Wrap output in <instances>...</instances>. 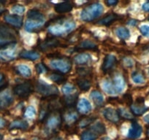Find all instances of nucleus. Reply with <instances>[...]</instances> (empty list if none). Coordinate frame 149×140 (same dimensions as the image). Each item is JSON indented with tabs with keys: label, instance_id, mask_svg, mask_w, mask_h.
I'll use <instances>...</instances> for the list:
<instances>
[{
	"label": "nucleus",
	"instance_id": "nucleus-1",
	"mask_svg": "<svg viewBox=\"0 0 149 140\" xmlns=\"http://www.w3.org/2000/svg\"><path fill=\"white\" fill-rule=\"evenodd\" d=\"M27 20L24 25V28L29 32H32L40 29L45 24V15L39 10L33 8L29 10L26 14Z\"/></svg>",
	"mask_w": 149,
	"mask_h": 140
},
{
	"label": "nucleus",
	"instance_id": "nucleus-2",
	"mask_svg": "<svg viewBox=\"0 0 149 140\" xmlns=\"http://www.w3.org/2000/svg\"><path fill=\"white\" fill-rule=\"evenodd\" d=\"M76 26L75 22L65 18H58L52 22L48 27V32L54 36H61L70 33Z\"/></svg>",
	"mask_w": 149,
	"mask_h": 140
},
{
	"label": "nucleus",
	"instance_id": "nucleus-3",
	"mask_svg": "<svg viewBox=\"0 0 149 140\" xmlns=\"http://www.w3.org/2000/svg\"><path fill=\"white\" fill-rule=\"evenodd\" d=\"M15 30L5 24H0V49H8L17 42Z\"/></svg>",
	"mask_w": 149,
	"mask_h": 140
},
{
	"label": "nucleus",
	"instance_id": "nucleus-4",
	"mask_svg": "<svg viewBox=\"0 0 149 140\" xmlns=\"http://www.w3.org/2000/svg\"><path fill=\"white\" fill-rule=\"evenodd\" d=\"M104 12V7L100 2H94L82 10L81 18L86 22H91L97 19Z\"/></svg>",
	"mask_w": 149,
	"mask_h": 140
},
{
	"label": "nucleus",
	"instance_id": "nucleus-5",
	"mask_svg": "<svg viewBox=\"0 0 149 140\" xmlns=\"http://www.w3.org/2000/svg\"><path fill=\"white\" fill-rule=\"evenodd\" d=\"M62 113L61 111H52L45 118V130L49 132H56L62 124Z\"/></svg>",
	"mask_w": 149,
	"mask_h": 140
},
{
	"label": "nucleus",
	"instance_id": "nucleus-6",
	"mask_svg": "<svg viewBox=\"0 0 149 140\" xmlns=\"http://www.w3.org/2000/svg\"><path fill=\"white\" fill-rule=\"evenodd\" d=\"M35 87L37 92L45 98H56L59 94V91L56 86L50 85L42 81L37 82Z\"/></svg>",
	"mask_w": 149,
	"mask_h": 140
},
{
	"label": "nucleus",
	"instance_id": "nucleus-7",
	"mask_svg": "<svg viewBox=\"0 0 149 140\" xmlns=\"http://www.w3.org/2000/svg\"><path fill=\"white\" fill-rule=\"evenodd\" d=\"M34 91V85L29 81H25L15 85L13 88L15 95L21 98H28Z\"/></svg>",
	"mask_w": 149,
	"mask_h": 140
},
{
	"label": "nucleus",
	"instance_id": "nucleus-8",
	"mask_svg": "<svg viewBox=\"0 0 149 140\" xmlns=\"http://www.w3.org/2000/svg\"><path fill=\"white\" fill-rule=\"evenodd\" d=\"M50 66L52 69L62 74L67 73L72 69V63L68 58H56L50 61Z\"/></svg>",
	"mask_w": 149,
	"mask_h": 140
},
{
	"label": "nucleus",
	"instance_id": "nucleus-9",
	"mask_svg": "<svg viewBox=\"0 0 149 140\" xmlns=\"http://www.w3.org/2000/svg\"><path fill=\"white\" fill-rule=\"evenodd\" d=\"M117 64V58L114 55L108 54L104 57L102 64V70L104 73H109L113 71Z\"/></svg>",
	"mask_w": 149,
	"mask_h": 140
},
{
	"label": "nucleus",
	"instance_id": "nucleus-10",
	"mask_svg": "<svg viewBox=\"0 0 149 140\" xmlns=\"http://www.w3.org/2000/svg\"><path fill=\"white\" fill-rule=\"evenodd\" d=\"M61 45V41L55 37H48L39 44V49L42 51H49L58 48Z\"/></svg>",
	"mask_w": 149,
	"mask_h": 140
},
{
	"label": "nucleus",
	"instance_id": "nucleus-11",
	"mask_svg": "<svg viewBox=\"0 0 149 140\" xmlns=\"http://www.w3.org/2000/svg\"><path fill=\"white\" fill-rule=\"evenodd\" d=\"M14 101L13 94L9 91H0V110L9 107Z\"/></svg>",
	"mask_w": 149,
	"mask_h": 140
},
{
	"label": "nucleus",
	"instance_id": "nucleus-12",
	"mask_svg": "<svg viewBox=\"0 0 149 140\" xmlns=\"http://www.w3.org/2000/svg\"><path fill=\"white\" fill-rule=\"evenodd\" d=\"M131 111L134 115H142L148 110V107L145 105V99L143 98H138L130 106Z\"/></svg>",
	"mask_w": 149,
	"mask_h": 140
},
{
	"label": "nucleus",
	"instance_id": "nucleus-13",
	"mask_svg": "<svg viewBox=\"0 0 149 140\" xmlns=\"http://www.w3.org/2000/svg\"><path fill=\"white\" fill-rule=\"evenodd\" d=\"M104 118L113 123H118L120 121V116L118 111L112 107H107L103 110Z\"/></svg>",
	"mask_w": 149,
	"mask_h": 140
},
{
	"label": "nucleus",
	"instance_id": "nucleus-14",
	"mask_svg": "<svg viewBox=\"0 0 149 140\" xmlns=\"http://www.w3.org/2000/svg\"><path fill=\"white\" fill-rule=\"evenodd\" d=\"M62 119L67 125H72L78 120V115L73 109H67V111L62 114Z\"/></svg>",
	"mask_w": 149,
	"mask_h": 140
},
{
	"label": "nucleus",
	"instance_id": "nucleus-15",
	"mask_svg": "<svg viewBox=\"0 0 149 140\" xmlns=\"http://www.w3.org/2000/svg\"><path fill=\"white\" fill-rule=\"evenodd\" d=\"M113 84L116 94H121L123 92L126 87V81L124 77L120 74H117L113 79Z\"/></svg>",
	"mask_w": 149,
	"mask_h": 140
},
{
	"label": "nucleus",
	"instance_id": "nucleus-16",
	"mask_svg": "<svg viewBox=\"0 0 149 140\" xmlns=\"http://www.w3.org/2000/svg\"><path fill=\"white\" fill-rule=\"evenodd\" d=\"M5 20L8 24L15 28H21L23 25V18L14 14H8L5 16Z\"/></svg>",
	"mask_w": 149,
	"mask_h": 140
},
{
	"label": "nucleus",
	"instance_id": "nucleus-17",
	"mask_svg": "<svg viewBox=\"0 0 149 140\" xmlns=\"http://www.w3.org/2000/svg\"><path fill=\"white\" fill-rule=\"evenodd\" d=\"M121 18V16L119 15H118L117 13H114V12H112V13L107 14L104 17H103L102 18H101L100 20H99L97 22V24L102 26H109L111 25L113 23H114L115 21H118Z\"/></svg>",
	"mask_w": 149,
	"mask_h": 140
},
{
	"label": "nucleus",
	"instance_id": "nucleus-18",
	"mask_svg": "<svg viewBox=\"0 0 149 140\" xmlns=\"http://www.w3.org/2000/svg\"><path fill=\"white\" fill-rule=\"evenodd\" d=\"M142 133H143V128L141 125L137 122H133L129 130L127 136H128V138L134 139L139 138L141 136Z\"/></svg>",
	"mask_w": 149,
	"mask_h": 140
},
{
	"label": "nucleus",
	"instance_id": "nucleus-19",
	"mask_svg": "<svg viewBox=\"0 0 149 140\" xmlns=\"http://www.w3.org/2000/svg\"><path fill=\"white\" fill-rule=\"evenodd\" d=\"M76 84L83 91H88L91 88L92 82L90 77H79L76 79Z\"/></svg>",
	"mask_w": 149,
	"mask_h": 140
},
{
	"label": "nucleus",
	"instance_id": "nucleus-20",
	"mask_svg": "<svg viewBox=\"0 0 149 140\" xmlns=\"http://www.w3.org/2000/svg\"><path fill=\"white\" fill-rule=\"evenodd\" d=\"M78 94H75L66 96L64 98H63L62 100H61L62 105L67 107V109H73L78 101Z\"/></svg>",
	"mask_w": 149,
	"mask_h": 140
},
{
	"label": "nucleus",
	"instance_id": "nucleus-21",
	"mask_svg": "<svg viewBox=\"0 0 149 140\" xmlns=\"http://www.w3.org/2000/svg\"><path fill=\"white\" fill-rule=\"evenodd\" d=\"M92 109L91 104L87 98H82L80 99L78 104V110L81 113L88 114Z\"/></svg>",
	"mask_w": 149,
	"mask_h": 140
},
{
	"label": "nucleus",
	"instance_id": "nucleus-22",
	"mask_svg": "<svg viewBox=\"0 0 149 140\" xmlns=\"http://www.w3.org/2000/svg\"><path fill=\"white\" fill-rule=\"evenodd\" d=\"M73 5L70 2H64L58 3L54 7V10L57 13H67L72 10Z\"/></svg>",
	"mask_w": 149,
	"mask_h": 140
},
{
	"label": "nucleus",
	"instance_id": "nucleus-23",
	"mask_svg": "<svg viewBox=\"0 0 149 140\" xmlns=\"http://www.w3.org/2000/svg\"><path fill=\"white\" fill-rule=\"evenodd\" d=\"M90 98L97 107L102 106L104 104V96L100 91L94 90L90 94Z\"/></svg>",
	"mask_w": 149,
	"mask_h": 140
},
{
	"label": "nucleus",
	"instance_id": "nucleus-24",
	"mask_svg": "<svg viewBox=\"0 0 149 140\" xmlns=\"http://www.w3.org/2000/svg\"><path fill=\"white\" fill-rule=\"evenodd\" d=\"M91 56L90 54L84 53H79L75 55L74 58V62L78 65H85L88 64L91 61Z\"/></svg>",
	"mask_w": 149,
	"mask_h": 140
},
{
	"label": "nucleus",
	"instance_id": "nucleus-25",
	"mask_svg": "<svg viewBox=\"0 0 149 140\" xmlns=\"http://www.w3.org/2000/svg\"><path fill=\"white\" fill-rule=\"evenodd\" d=\"M19 56L23 59L30 60V61H36L40 58V54L36 51H24L20 53Z\"/></svg>",
	"mask_w": 149,
	"mask_h": 140
},
{
	"label": "nucleus",
	"instance_id": "nucleus-26",
	"mask_svg": "<svg viewBox=\"0 0 149 140\" xmlns=\"http://www.w3.org/2000/svg\"><path fill=\"white\" fill-rule=\"evenodd\" d=\"M29 128V123L24 120L17 119L13 121L10 125V129L26 130Z\"/></svg>",
	"mask_w": 149,
	"mask_h": 140
},
{
	"label": "nucleus",
	"instance_id": "nucleus-27",
	"mask_svg": "<svg viewBox=\"0 0 149 140\" xmlns=\"http://www.w3.org/2000/svg\"><path fill=\"white\" fill-rule=\"evenodd\" d=\"M15 57H16V53L13 50L6 49L0 52V60L2 61H11V60L15 59Z\"/></svg>",
	"mask_w": 149,
	"mask_h": 140
},
{
	"label": "nucleus",
	"instance_id": "nucleus-28",
	"mask_svg": "<svg viewBox=\"0 0 149 140\" xmlns=\"http://www.w3.org/2000/svg\"><path fill=\"white\" fill-rule=\"evenodd\" d=\"M98 137V134H96L91 128H89L83 131L81 136V140H97Z\"/></svg>",
	"mask_w": 149,
	"mask_h": 140
},
{
	"label": "nucleus",
	"instance_id": "nucleus-29",
	"mask_svg": "<svg viewBox=\"0 0 149 140\" xmlns=\"http://www.w3.org/2000/svg\"><path fill=\"white\" fill-rule=\"evenodd\" d=\"M17 72L24 78H30L31 76V69L29 66L25 64H19L16 67Z\"/></svg>",
	"mask_w": 149,
	"mask_h": 140
},
{
	"label": "nucleus",
	"instance_id": "nucleus-30",
	"mask_svg": "<svg viewBox=\"0 0 149 140\" xmlns=\"http://www.w3.org/2000/svg\"><path fill=\"white\" fill-rule=\"evenodd\" d=\"M50 80L57 84H62L67 81V78L61 72H52L49 76Z\"/></svg>",
	"mask_w": 149,
	"mask_h": 140
},
{
	"label": "nucleus",
	"instance_id": "nucleus-31",
	"mask_svg": "<svg viewBox=\"0 0 149 140\" xmlns=\"http://www.w3.org/2000/svg\"><path fill=\"white\" fill-rule=\"evenodd\" d=\"M116 34L118 38L123 40H127L130 39V36H131L130 31L125 27H119L117 28L116 30Z\"/></svg>",
	"mask_w": 149,
	"mask_h": 140
},
{
	"label": "nucleus",
	"instance_id": "nucleus-32",
	"mask_svg": "<svg viewBox=\"0 0 149 140\" xmlns=\"http://www.w3.org/2000/svg\"><path fill=\"white\" fill-rule=\"evenodd\" d=\"M102 88L106 94H110V95H115V94H117L116 92L115 88H114L113 84V82L111 81L108 80H105L103 81Z\"/></svg>",
	"mask_w": 149,
	"mask_h": 140
},
{
	"label": "nucleus",
	"instance_id": "nucleus-33",
	"mask_svg": "<svg viewBox=\"0 0 149 140\" xmlns=\"http://www.w3.org/2000/svg\"><path fill=\"white\" fill-rule=\"evenodd\" d=\"M90 128L94 131L97 134H98L99 137L102 134H105L106 132V128H105V125L101 122H97L93 124Z\"/></svg>",
	"mask_w": 149,
	"mask_h": 140
},
{
	"label": "nucleus",
	"instance_id": "nucleus-34",
	"mask_svg": "<svg viewBox=\"0 0 149 140\" xmlns=\"http://www.w3.org/2000/svg\"><path fill=\"white\" fill-rule=\"evenodd\" d=\"M79 47L81 49L85 50H95L97 48V45L94 41L90 40H86L80 43Z\"/></svg>",
	"mask_w": 149,
	"mask_h": 140
},
{
	"label": "nucleus",
	"instance_id": "nucleus-35",
	"mask_svg": "<svg viewBox=\"0 0 149 140\" xmlns=\"http://www.w3.org/2000/svg\"><path fill=\"white\" fill-rule=\"evenodd\" d=\"M93 70L90 67H79L77 68V73L79 77H91L92 75Z\"/></svg>",
	"mask_w": 149,
	"mask_h": 140
},
{
	"label": "nucleus",
	"instance_id": "nucleus-36",
	"mask_svg": "<svg viewBox=\"0 0 149 140\" xmlns=\"http://www.w3.org/2000/svg\"><path fill=\"white\" fill-rule=\"evenodd\" d=\"M132 80L135 84H143L145 82V78L140 72H134L132 75Z\"/></svg>",
	"mask_w": 149,
	"mask_h": 140
},
{
	"label": "nucleus",
	"instance_id": "nucleus-37",
	"mask_svg": "<svg viewBox=\"0 0 149 140\" xmlns=\"http://www.w3.org/2000/svg\"><path fill=\"white\" fill-rule=\"evenodd\" d=\"M118 115H119L120 117L124 118V119L127 120H132L133 119V115L130 112V111L127 110L126 108L124 107H120L119 109L118 110Z\"/></svg>",
	"mask_w": 149,
	"mask_h": 140
},
{
	"label": "nucleus",
	"instance_id": "nucleus-38",
	"mask_svg": "<svg viewBox=\"0 0 149 140\" xmlns=\"http://www.w3.org/2000/svg\"><path fill=\"white\" fill-rule=\"evenodd\" d=\"M24 115L26 118H29V119H33L37 115V111L33 106H29L26 108Z\"/></svg>",
	"mask_w": 149,
	"mask_h": 140
},
{
	"label": "nucleus",
	"instance_id": "nucleus-39",
	"mask_svg": "<svg viewBox=\"0 0 149 140\" xmlns=\"http://www.w3.org/2000/svg\"><path fill=\"white\" fill-rule=\"evenodd\" d=\"M95 120L96 118H94V117H86V118H82L79 122V126L81 128H85L94 123Z\"/></svg>",
	"mask_w": 149,
	"mask_h": 140
},
{
	"label": "nucleus",
	"instance_id": "nucleus-40",
	"mask_svg": "<svg viewBox=\"0 0 149 140\" xmlns=\"http://www.w3.org/2000/svg\"><path fill=\"white\" fill-rule=\"evenodd\" d=\"M62 91L65 95H71V94H74L75 91V87L72 84L67 83L63 85Z\"/></svg>",
	"mask_w": 149,
	"mask_h": 140
},
{
	"label": "nucleus",
	"instance_id": "nucleus-41",
	"mask_svg": "<svg viewBox=\"0 0 149 140\" xmlns=\"http://www.w3.org/2000/svg\"><path fill=\"white\" fill-rule=\"evenodd\" d=\"M11 11H12L14 15H21L25 12L26 11V8L25 7L23 6V5H15L14 6L12 7L11 8Z\"/></svg>",
	"mask_w": 149,
	"mask_h": 140
},
{
	"label": "nucleus",
	"instance_id": "nucleus-42",
	"mask_svg": "<svg viewBox=\"0 0 149 140\" xmlns=\"http://www.w3.org/2000/svg\"><path fill=\"white\" fill-rule=\"evenodd\" d=\"M36 70L38 74H43L48 71V69L45 64H43L42 63H40L36 65Z\"/></svg>",
	"mask_w": 149,
	"mask_h": 140
},
{
	"label": "nucleus",
	"instance_id": "nucleus-43",
	"mask_svg": "<svg viewBox=\"0 0 149 140\" xmlns=\"http://www.w3.org/2000/svg\"><path fill=\"white\" fill-rule=\"evenodd\" d=\"M7 85H8V82L5 80V75L0 73V91H4Z\"/></svg>",
	"mask_w": 149,
	"mask_h": 140
},
{
	"label": "nucleus",
	"instance_id": "nucleus-44",
	"mask_svg": "<svg viewBox=\"0 0 149 140\" xmlns=\"http://www.w3.org/2000/svg\"><path fill=\"white\" fill-rule=\"evenodd\" d=\"M140 31L143 36L149 37V26L142 25L140 27Z\"/></svg>",
	"mask_w": 149,
	"mask_h": 140
},
{
	"label": "nucleus",
	"instance_id": "nucleus-45",
	"mask_svg": "<svg viewBox=\"0 0 149 140\" xmlns=\"http://www.w3.org/2000/svg\"><path fill=\"white\" fill-rule=\"evenodd\" d=\"M124 64L127 67H132L134 66V61L130 58H125L124 59Z\"/></svg>",
	"mask_w": 149,
	"mask_h": 140
},
{
	"label": "nucleus",
	"instance_id": "nucleus-46",
	"mask_svg": "<svg viewBox=\"0 0 149 140\" xmlns=\"http://www.w3.org/2000/svg\"><path fill=\"white\" fill-rule=\"evenodd\" d=\"M7 121L5 119V118L0 117V129L5 128L7 125Z\"/></svg>",
	"mask_w": 149,
	"mask_h": 140
},
{
	"label": "nucleus",
	"instance_id": "nucleus-47",
	"mask_svg": "<svg viewBox=\"0 0 149 140\" xmlns=\"http://www.w3.org/2000/svg\"><path fill=\"white\" fill-rule=\"evenodd\" d=\"M118 1H115V0H108V1H106L105 4L107 6H115L118 4Z\"/></svg>",
	"mask_w": 149,
	"mask_h": 140
},
{
	"label": "nucleus",
	"instance_id": "nucleus-48",
	"mask_svg": "<svg viewBox=\"0 0 149 140\" xmlns=\"http://www.w3.org/2000/svg\"><path fill=\"white\" fill-rule=\"evenodd\" d=\"M143 10L145 11H147V12H149V2H147L145 4H143Z\"/></svg>",
	"mask_w": 149,
	"mask_h": 140
},
{
	"label": "nucleus",
	"instance_id": "nucleus-49",
	"mask_svg": "<svg viewBox=\"0 0 149 140\" xmlns=\"http://www.w3.org/2000/svg\"><path fill=\"white\" fill-rule=\"evenodd\" d=\"M5 6H4L3 4H2V2H0V15H2V14L5 12Z\"/></svg>",
	"mask_w": 149,
	"mask_h": 140
},
{
	"label": "nucleus",
	"instance_id": "nucleus-50",
	"mask_svg": "<svg viewBox=\"0 0 149 140\" xmlns=\"http://www.w3.org/2000/svg\"><path fill=\"white\" fill-rule=\"evenodd\" d=\"M48 140H64V139H63L61 137H59V136L56 135V136H52V137H51Z\"/></svg>",
	"mask_w": 149,
	"mask_h": 140
},
{
	"label": "nucleus",
	"instance_id": "nucleus-51",
	"mask_svg": "<svg viewBox=\"0 0 149 140\" xmlns=\"http://www.w3.org/2000/svg\"><path fill=\"white\" fill-rule=\"evenodd\" d=\"M137 21H135V20H131V21H130L128 22L129 25L133 26H135V25H137Z\"/></svg>",
	"mask_w": 149,
	"mask_h": 140
},
{
	"label": "nucleus",
	"instance_id": "nucleus-52",
	"mask_svg": "<svg viewBox=\"0 0 149 140\" xmlns=\"http://www.w3.org/2000/svg\"><path fill=\"white\" fill-rule=\"evenodd\" d=\"M143 121H144L146 123L149 124V113L145 115L144 118H143Z\"/></svg>",
	"mask_w": 149,
	"mask_h": 140
},
{
	"label": "nucleus",
	"instance_id": "nucleus-53",
	"mask_svg": "<svg viewBox=\"0 0 149 140\" xmlns=\"http://www.w3.org/2000/svg\"><path fill=\"white\" fill-rule=\"evenodd\" d=\"M2 139H3V137H2V134H0V140H2Z\"/></svg>",
	"mask_w": 149,
	"mask_h": 140
},
{
	"label": "nucleus",
	"instance_id": "nucleus-54",
	"mask_svg": "<svg viewBox=\"0 0 149 140\" xmlns=\"http://www.w3.org/2000/svg\"><path fill=\"white\" fill-rule=\"evenodd\" d=\"M147 134H148V136L149 137V128H148V130L147 131Z\"/></svg>",
	"mask_w": 149,
	"mask_h": 140
},
{
	"label": "nucleus",
	"instance_id": "nucleus-55",
	"mask_svg": "<svg viewBox=\"0 0 149 140\" xmlns=\"http://www.w3.org/2000/svg\"><path fill=\"white\" fill-rule=\"evenodd\" d=\"M148 21H149V16L148 17Z\"/></svg>",
	"mask_w": 149,
	"mask_h": 140
},
{
	"label": "nucleus",
	"instance_id": "nucleus-56",
	"mask_svg": "<svg viewBox=\"0 0 149 140\" xmlns=\"http://www.w3.org/2000/svg\"><path fill=\"white\" fill-rule=\"evenodd\" d=\"M148 75H149V69H148Z\"/></svg>",
	"mask_w": 149,
	"mask_h": 140
}]
</instances>
